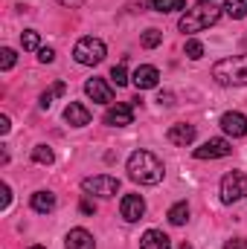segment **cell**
Here are the masks:
<instances>
[{
  "mask_svg": "<svg viewBox=\"0 0 247 249\" xmlns=\"http://www.w3.org/2000/svg\"><path fill=\"white\" fill-rule=\"evenodd\" d=\"M120 212H123V217L128 223H137V220L145 214V200H143L140 194H125L123 203H120Z\"/></svg>",
  "mask_w": 247,
  "mask_h": 249,
  "instance_id": "obj_8",
  "label": "cell"
},
{
  "mask_svg": "<svg viewBox=\"0 0 247 249\" xmlns=\"http://www.w3.org/2000/svg\"><path fill=\"white\" fill-rule=\"evenodd\" d=\"M224 12H227L233 20H242V18H247V0H227Z\"/></svg>",
  "mask_w": 247,
  "mask_h": 249,
  "instance_id": "obj_22",
  "label": "cell"
},
{
  "mask_svg": "<svg viewBox=\"0 0 247 249\" xmlns=\"http://www.w3.org/2000/svg\"><path fill=\"white\" fill-rule=\"evenodd\" d=\"M160 41H163V32H157V29H145V32H143V47H145V50L160 47Z\"/></svg>",
  "mask_w": 247,
  "mask_h": 249,
  "instance_id": "obj_23",
  "label": "cell"
},
{
  "mask_svg": "<svg viewBox=\"0 0 247 249\" xmlns=\"http://www.w3.org/2000/svg\"><path fill=\"white\" fill-rule=\"evenodd\" d=\"M140 247L143 249H172V244H169V235H163L160 229H148L140 238Z\"/></svg>",
  "mask_w": 247,
  "mask_h": 249,
  "instance_id": "obj_16",
  "label": "cell"
},
{
  "mask_svg": "<svg viewBox=\"0 0 247 249\" xmlns=\"http://www.w3.org/2000/svg\"><path fill=\"white\" fill-rule=\"evenodd\" d=\"M247 197V174L245 171H230L221 180V203H239Z\"/></svg>",
  "mask_w": 247,
  "mask_h": 249,
  "instance_id": "obj_5",
  "label": "cell"
},
{
  "mask_svg": "<svg viewBox=\"0 0 247 249\" xmlns=\"http://www.w3.org/2000/svg\"><path fill=\"white\" fill-rule=\"evenodd\" d=\"M111 81H114L117 87H125V84H128V72H125V64H117V67L111 70Z\"/></svg>",
  "mask_w": 247,
  "mask_h": 249,
  "instance_id": "obj_27",
  "label": "cell"
},
{
  "mask_svg": "<svg viewBox=\"0 0 247 249\" xmlns=\"http://www.w3.org/2000/svg\"><path fill=\"white\" fill-rule=\"evenodd\" d=\"M79 209H82V212H84V214H93V212H96V206H93V203H90V200H87V197H84V200H82V206H79Z\"/></svg>",
  "mask_w": 247,
  "mask_h": 249,
  "instance_id": "obj_31",
  "label": "cell"
},
{
  "mask_svg": "<svg viewBox=\"0 0 247 249\" xmlns=\"http://www.w3.org/2000/svg\"><path fill=\"white\" fill-rule=\"evenodd\" d=\"M32 160H35L38 165H53L56 154H53V148H50V145H35V151H32Z\"/></svg>",
  "mask_w": 247,
  "mask_h": 249,
  "instance_id": "obj_21",
  "label": "cell"
},
{
  "mask_svg": "<svg viewBox=\"0 0 247 249\" xmlns=\"http://www.w3.org/2000/svg\"><path fill=\"white\" fill-rule=\"evenodd\" d=\"M38 61L41 64H53L56 61V53H53L50 47H41V50H38Z\"/></svg>",
  "mask_w": 247,
  "mask_h": 249,
  "instance_id": "obj_28",
  "label": "cell"
},
{
  "mask_svg": "<svg viewBox=\"0 0 247 249\" xmlns=\"http://www.w3.org/2000/svg\"><path fill=\"white\" fill-rule=\"evenodd\" d=\"M218 18H221V9L212 0H204V3H195L192 9H186V15L178 20V29L192 35V32L209 29L212 23H218Z\"/></svg>",
  "mask_w": 247,
  "mask_h": 249,
  "instance_id": "obj_2",
  "label": "cell"
},
{
  "mask_svg": "<svg viewBox=\"0 0 247 249\" xmlns=\"http://www.w3.org/2000/svg\"><path fill=\"white\" fill-rule=\"evenodd\" d=\"M18 61V55H15V50H9V47H3L0 50V70H12Z\"/></svg>",
  "mask_w": 247,
  "mask_h": 249,
  "instance_id": "obj_26",
  "label": "cell"
},
{
  "mask_svg": "<svg viewBox=\"0 0 247 249\" xmlns=\"http://www.w3.org/2000/svg\"><path fill=\"white\" fill-rule=\"evenodd\" d=\"M151 9L154 12H181V9H186V0H151Z\"/></svg>",
  "mask_w": 247,
  "mask_h": 249,
  "instance_id": "obj_20",
  "label": "cell"
},
{
  "mask_svg": "<svg viewBox=\"0 0 247 249\" xmlns=\"http://www.w3.org/2000/svg\"><path fill=\"white\" fill-rule=\"evenodd\" d=\"M9 203H12V191H9V186H3V200H0V209H9Z\"/></svg>",
  "mask_w": 247,
  "mask_h": 249,
  "instance_id": "obj_30",
  "label": "cell"
},
{
  "mask_svg": "<svg viewBox=\"0 0 247 249\" xmlns=\"http://www.w3.org/2000/svg\"><path fill=\"white\" fill-rule=\"evenodd\" d=\"M32 209H35L38 214H50V212L56 209V194H53V191H35V194H32Z\"/></svg>",
  "mask_w": 247,
  "mask_h": 249,
  "instance_id": "obj_17",
  "label": "cell"
},
{
  "mask_svg": "<svg viewBox=\"0 0 247 249\" xmlns=\"http://www.w3.org/2000/svg\"><path fill=\"white\" fill-rule=\"evenodd\" d=\"M82 191L84 194H96V197H114L120 191V180L111 177V174H96V177L82 180Z\"/></svg>",
  "mask_w": 247,
  "mask_h": 249,
  "instance_id": "obj_6",
  "label": "cell"
},
{
  "mask_svg": "<svg viewBox=\"0 0 247 249\" xmlns=\"http://www.w3.org/2000/svg\"><path fill=\"white\" fill-rule=\"evenodd\" d=\"M131 122H134L131 105H111L108 113H105V124H111V127H125V124H131Z\"/></svg>",
  "mask_w": 247,
  "mask_h": 249,
  "instance_id": "obj_12",
  "label": "cell"
},
{
  "mask_svg": "<svg viewBox=\"0 0 247 249\" xmlns=\"http://www.w3.org/2000/svg\"><path fill=\"white\" fill-rule=\"evenodd\" d=\"M221 130H224L227 136H233V139L245 136V133H247V116H245V113H239V110L224 113V116H221Z\"/></svg>",
  "mask_w": 247,
  "mask_h": 249,
  "instance_id": "obj_9",
  "label": "cell"
},
{
  "mask_svg": "<svg viewBox=\"0 0 247 249\" xmlns=\"http://www.w3.org/2000/svg\"><path fill=\"white\" fill-rule=\"evenodd\" d=\"M84 93H87L93 102H99V105L114 102V90H111V84H108L105 78H90V81L84 84Z\"/></svg>",
  "mask_w": 247,
  "mask_h": 249,
  "instance_id": "obj_11",
  "label": "cell"
},
{
  "mask_svg": "<svg viewBox=\"0 0 247 249\" xmlns=\"http://www.w3.org/2000/svg\"><path fill=\"white\" fill-rule=\"evenodd\" d=\"M62 6H67V9H79V6H84L87 0H59Z\"/></svg>",
  "mask_w": 247,
  "mask_h": 249,
  "instance_id": "obj_32",
  "label": "cell"
},
{
  "mask_svg": "<svg viewBox=\"0 0 247 249\" xmlns=\"http://www.w3.org/2000/svg\"><path fill=\"white\" fill-rule=\"evenodd\" d=\"M128 174H131V180L140 183V186H157V183L163 180L166 168H163V162H160L151 151H134V154L128 157Z\"/></svg>",
  "mask_w": 247,
  "mask_h": 249,
  "instance_id": "obj_1",
  "label": "cell"
},
{
  "mask_svg": "<svg viewBox=\"0 0 247 249\" xmlns=\"http://www.w3.org/2000/svg\"><path fill=\"white\" fill-rule=\"evenodd\" d=\"M29 249H44V247H29Z\"/></svg>",
  "mask_w": 247,
  "mask_h": 249,
  "instance_id": "obj_35",
  "label": "cell"
},
{
  "mask_svg": "<svg viewBox=\"0 0 247 249\" xmlns=\"http://www.w3.org/2000/svg\"><path fill=\"white\" fill-rule=\"evenodd\" d=\"M9 127H12V124H9V116H0V133H3V136L9 133Z\"/></svg>",
  "mask_w": 247,
  "mask_h": 249,
  "instance_id": "obj_34",
  "label": "cell"
},
{
  "mask_svg": "<svg viewBox=\"0 0 247 249\" xmlns=\"http://www.w3.org/2000/svg\"><path fill=\"white\" fill-rule=\"evenodd\" d=\"M186 58H192V61L204 58V44L195 41V38H189V41H186Z\"/></svg>",
  "mask_w": 247,
  "mask_h": 249,
  "instance_id": "obj_25",
  "label": "cell"
},
{
  "mask_svg": "<svg viewBox=\"0 0 247 249\" xmlns=\"http://www.w3.org/2000/svg\"><path fill=\"white\" fill-rule=\"evenodd\" d=\"M64 119L73 124V127H84V124L90 122V110H87L82 102H70L67 110H64Z\"/></svg>",
  "mask_w": 247,
  "mask_h": 249,
  "instance_id": "obj_15",
  "label": "cell"
},
{
  "mask_svg": "<svg viewBox=\"0 0 247 249\" xmlns=\"http://www.w3.org/2000/svg\"><path fill=\"white\" fill-rule=\"evenodd\" d=\"M230 151L233 148L227 139H209L201 148H195V160H221V157H230Z\"/></svg>",
  "mask_w": 247,
  "mask_h": 249,
  "instance_id": "obj_7",
  "label": "cell"
},
{
  "mask_svg": "<svg viewBox=\"0 0 247 249\" xmlns=\"http://www.w3.org/2000/svg\"><path fill=\"white\" fill-rule=\"evenodd\" d=\"M157 102L169 107V105H175V96H172V93H160V99H157Z\"/></svg>",
  "mask_w": 247,
  "mask_h": 249,
  "instance_id": "obj_33",
  "label": "cell"
},
{
  "mask_svg": "<svg viewBox=\"0 0 247 249\" xmlns=\"http://www.w3.org/2000/svg\"><path fill=\"white\" fill-rule=\"evenodd\" d=\"M105 44L99 41V38H93V35H87V38H79V44L73 47V58L79 64H84V67H93V64H102L105 58Z\"/></svg>",
  "mask_w": 247,
  "mask_h": 249,
  "instance_id": "obj_4",
  "label": "cell"
},
{
  "mask_svg": "<svg viewBox=\"0 0 247 249\" xmlns=\"http://www.w3.org/2000/svg\"><path fill=\"white\" fill-rule=\"evenodd\" d=\"M212 78L221 87H245L247 84V55H230L212 67Z\"/></svg>",
  "mask_w": 247,
  "mask_h": 249,
  "instance_id": "obj_3",
  "label": "cell"
},
{
  "mask_svg": "<svg viewBox=\"0 0 247 249\" xmlns=\"http://www.w3.org/2000/svg\"><path fill=\"white\" fill-rule=\"evenodd\" d=\"M64 93H67V84H64V81H56V84H53L50 90H44V93H41V99H38V105H41L44 110H50V105H53V99H59V96H64Z\"/></svg>",
  "mask_w": 247,
  "mask_h": 249,
  "instance_id": "obj_18",
  "label": "cell"
},
{
  "mask_svg": "<svg viewBox=\"0 0 247 249\" xmlns=\"http://www.w3.org/2000/svg\"><path fill=\"white\" fill-rule=\"evenodd\" d=\"M224 249H247V238H230Z\"/></svg>",
  "mask_w": 247,
  "mask_h": 249,
  "instance_id": "obj_29",
  "label": "cell"
},
{
  "mask_svg": "<svg viewBox=\"0 0 247 249\" xmlns=\"http://www.w3.org/2000/svg\"><path fill=\"white\" fill-rule=\"evenodd\" d=\"M166 139H169L172 145H181V148L192 145V142H195V124H186V122L172 124L169 133H166Z\"/></svg>",
  "mask_w": 247,
  "mask_h": 249,
  "instance_id": "obj_13",
  "label": "cell"
},
{
  "mask_svg": "<svg viewBox=\"0 0 247 249\" xmlns=\"http://www.w3.org/2000/svg\"><path fill=\"white\" fill-rule=\"evenodd\" d=\"M93 235L87 229H70L67 238H64V247L67 249H93Z\"/></svg>",
  "mask_w": 247,
  "mask_h": 249,
  "instance_id": "obj_14",
  "label": "cell"
},
{
  "mask_svg": "<svg viewBox=\"0 0 247 249\" xmlns=\"http://www.w3.org/2000/svg\"><path fill=\"white\" fill-rule=\"evenodd\" d=\"M166 217H169V223H172V226H184L186 220H189V206H186V203H175V206L169 209V214H166Z\"/></svg>",
  "mask_w": 247,
  "mask_h": 249,
  "instance_id": "obj_19",
  "label": "cell"
},
{
  "mask_svg": "<svg viewBox=\"0 0 247 249\" xmlns=\"http://www.w3.org/2000/svg\"><path fill=\"white\" fill-rule=\"evenodd\" d=\"M21 44H23V50H41V38H38L35 29H26L21 35Z\"/></svg>",
  "mask_w": 247,
  "mask_h": 249,
  "instance_id": "obj_24",
  "label": "cell"
},
{
  "mask_svg": "<svg viewBox=\"0 0 247 249\" xmlns=\"http://www.w3.org/2000/svg\"><path fill=\"white\" fill-rule=\"evenodd\" d=\"M131 81H134V87H137V90H151V87H157V81H160V72H157V67H151V64H143V67H137V70H134Z\"/></svg>",
  "mask_w": 247,
  "mask_h": 249,
  "instance_id": "obj_10",
  "label": "cell"
}]
</instances>
